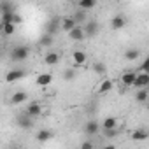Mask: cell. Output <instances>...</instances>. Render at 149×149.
Wrapping results in <instances>:
<instances>
[{"mask_svg":"<svg viewBox=\"0 0 149 149\" xmlns=\"http://www.w3.org/2000/svg\"><path fill=\"white\" fill-rule=\"evenodd\" d=\"M7 13H16V6L13 2H0V14H7Z\"/></svg>","mask_w":149,"mask_h":149,"instance_id":"obj_26","label":"cell"},{"mask_svg":"<svg viewBox=\"0 0 149 149\" xmlns=\"http://www.w3.org/2000/svg\"><path fill=\"white\" fill-rule=\"evenodd\" d=\"M28 56H30V47H28V46L18 44V46H14V47L11 49V60L16 61V63L28 60Z\"/></svg>","mask_w":149,"mask_h":149,"instance_id":"obj_1","label":"cell"},{"mask_svg":"<svg viewBox=\"0 0 149 149\" xmlns=\"http://www.w3.org/2000/svg\"><path fill=\"white\" fill-rule=\"evenodd\" d=\"M84 132H86L88 135H97V133L100 132V123L95 121V119H90V121L84 125Z\"/></svg>","mask_w":149,"mask_h":149,"instance_id":"obj_16","label":"cell"},{"mask_svg":"<svg viewBox=\"0 0 149 149\" xmlns=\"http://www.w3.org/2000/svg\"><path fill=\"white\" fill-rule=\"evenodd\" d=\"M13 16H14V13L2 14V21H0V23H13Z\"/></svg>","mask_w":149,"mask_h":149,"instance_id":"obj_32","label":"cell"},{"mask_svg":"<svg viewBox=\"0 0 149 149\" xmlns=\"http://www.w3.org/2000/svg\"><path fill=\"white\" fill-rule=\"evenodd\" d=\"M100 126L104 128V132H105V130H114V128H118V118L109 116V118H105V119L102 121Z\"/></svg>","mask_w":149,"mask_h":149,"instance_id":"obj_18","label":"cell"},{"mask_svg":"<svg viewBox=\"0 0 149 149\" xmlns=\"http://www.w3.org/2000/svg\"><path fill=\"white\" fill-rule=\"evenodd\" d=\"M28 100V93L26 91H16L11 95V104L13 105H23Z\"/></svg>","mask_w":149,"mask_h":149,"instance_id":"obj_14","label":"cell"},{"mask_svg":"<svg viewBox=\"0 0 149 149\" xmlns=\"http://www.w3.org/2000/svg\"><path fill=\"white\" fill-rule=\"evenodd\" d=\"M35 139H37L39 142H47V140H51V139H53V132H51V130H47V128H42V130H39V132H37Z\"/></svg>","mask_w":149,"mask_h":149,"instance_id":"obj_19","label":"cell"},{"mask_svg":"<svg viewBox=\"0 0 149 149\" xmlns=\"http://www.w3.org/2000/svg\"><path fill=\"white\" fill-rule=\"evenodd\" d=\"M147 98H149V90H147V88H144V90H137V93H135V102H139V104H146Z\"/></svg>","mask_w":149,"mask_h":149,"instance_id":"obj_22","label":"cell"},{"mask_svg":"<svg viewBox=\"0 0 149 149\" xmlns=\"http://www.w3.org/2000/svg\"><path fill=\"white\" fill-rule=\"evenodd\" d=\"M25 76H26V70H23V68H13V70H9V72H7L6 81H7L9 84H13V83L21 81Z\"/></svg>","mask_w":149,"mask_h":149,"instance_id":"obj_3","label":"cell"},{"mask_svg":"<svg viewBox=\"0 0 149 149\" xmlns=\"http://www.w3.org/2000/svg\"><path fill=\"white\" fill-rule=\"evenodd\" d=\"M74 26H77V25H76V21H74L72 16H63V18H61V21H60V30H63V32L68 33Z\"/></svg>","mask_w":149,"mask_h":149,"instance_id":"obj_15","label":"cell"},{"mask_svg":"<svg viewBox=\"0 0 149 149\" xmlns=\"http://www.w3.org/2000/svg\"><path fill=\"white\" fill-rule=\"evenodd\" d=\"M112 88H114V83H112L111 79H104V81L100 83V86H98V95H105V93H109Z\"/></svg>","mask_w":149,"mask_h":149,"instance_id":"obj_21","label":"cell"},{"mask_svg":"<svg viewBox=\"0 0 149 149\" xmlns=\"http://www.w3.org/2000/svg\"><path fill=\"white\" fill-rule=\"evenodd\" d=\"M104 133H105V137H107V139H112V137H118L119 130H118V128H114V130H105Z\"/></svg>","mask_w":149,"mask_h":149,"instance_id":"obj_33","label":"cell"},{"mask_svg":"<svg viewBox=\"0 0 149 149\" xmlns=\"http://www.w3.org/2000/svg\"><path fill=\"white\" fill-rule=\"evenodd\" d=\"M16 123H18V126H21V128H25V130H30V128L33 126L35 119L30 118V116L23 111V112H19V114L16 116Z\"/></svg>","mask_w":149,"mask_h":149,"instance_id":"obj_2","label":"cell"},{"mask_svg":"<svg viewBox=\"0 0 149 149\" xmlns=\"http://www.w3.org/2000/svg\"><path fill=\"white\" fill-rule=\"evenodd\" d=\"M60 53H56V51H47L46 54H44V63L47 65V67H54V65H58L60 63Z\"/></svg>","mask_w":149,"mask_h":149,"instance_id":"obj_11","label":"cell"},{"mask_svg":"<svg viewBox=\"0 0 149 149\" xmlns=\"http://www.w3.org/2000/svg\"><path fill=\"white\" fill-rule=\"evenodd\" d=\"M139 58H140V49L130 47V49L125 51V60H126V61H137Z\"/></svg>","mask_w":149,"mask_h":149,"instance_id":"obj_17","label":"cell"},{"mask_svg":"<svg viewBox=\"0 0 149 149\" xmlns=\"http://www.w3.org/2000/svg\"><path fill=\"white\" fill-rule=\"evenodd\" d=\"M83 30H84V37H95L98 33V23L95 19H90L86 25H83Z\"/></svg>","mask_w":149,"mask_h":149,"instance_id":"obj_9","label":"cell"},{"mask_svg":"<svg viewBox=\"0 0 149 149\" xmlns=\"http://www.w3.org/2000/svg\"><path fill=\"white\" fill-rule=\"evenodd\" d=\"M51 83H53V74L51 72H42V74H39V76L35 77V84L40 86V88H46Z\"/></svg>","mask_w":149,"mask_h":149,"instance_id":"obj_6","label":"cell"},{"mask_svg":"<svg viewBox=\"0 0 149 149\" xmlns=\"http://www.w3.org/2000/svg\"><path fill=\"white\" fill-rule=\"evenodd\" d=\"M67 35H68V39L74 40V42H81V40L86 39V37H84V30H83V26H79V25H77V26H74Z\"/></svg>","mask_w":149,"mask_h":149,"instance_id":"obj_7","label":"cell"},{"mask_svg":"<svg viewBox=\"0 0 149 149\" xmlns=\"http://www.w3.org/2000/svg\"><path fill=\"white\" fill-rule=\"evenodd\" d=\"M135 76H137V70H125L123 74H121V77H119V81H121V84L125 86V88H132L133 86V81H135Z\"/></svg>","mask_w":149,"mask_h":149,"instance_id":"obj_5","label":"cell"},{"mask_svg":"<svg viewBox=\"0 0 149 149\" xmlns=\"http://www.w3.org/2000/svg\"><path fill=\"white\" fill-rule=\"evenodd\" d=\"M72 61H74L76 67H83L88 61V54L84 51H81V49H76V51L72 53Z\"/></svg>","mask_w":149,"mask_h":149,"instance_id":"obj_8","label":"cell"},{"mask_svg":"<svg viewBox=\"0 0 149 149\" xmlns=\"http://www.w3.org/2000/svg\"><path fill=\"white\" fill-rule=\"evenodd\" d=\"M53 42H54V37H53V35H49V33H42V35H40V39H39V44H40L42 47H51V46H53Z\"/></svg>","mask_w":149,"mask_h":149,"instance_id":"obj_24","label":"cell"},{"mask_svg":"<svg viewBox=\"0 0 149 149\" xmlns=\"http://www.w3.org/2000/svg\"><path fill=\"white\" fill-rule=\"evenodd\" d=\"M149 86V74H144V72H137L135 76V81H133V86L135 90H144Z\"/></svg>","mask_w":149,"mask_h":149,"instance_id":"obj_4","label":"cell"},{"mask_svg":"<svg viewBox=\"0 0 149 149\" xmlns=\"http://www.w3.org/2000/svg\"><path fill=\"white\" fill-rule=\"evenodd\" d=\"M16 28H18V26H14L13 23H0V32H2L6 37L14 35V33H16Z\"/></svg>","mask_w":149,"mask_h":149,"instance_id":"obj_20","label":"cell"},{"mask_svg":"<svg viewBox=\"0 0 149 149\" xmlns=\"http://www.w3.org/2000/svg\"><path fill=\"white\" fill-rule=\"evenodd\" d=\"M60 21H61V18L54 16V18L46 25V32H44V33H49V35H53V37H54V33L60 30Z\"/></svg>","mask_w":149,"mask_h":149,"instance_id":"obj_13","label":"cell"},{"mask_svg":"<svg viewBox=\"0 0 149 149\" xmlns=\"http://www.w3.org/2000/svg\"><path fill=\"white\" fill-rule=\"evenodd\" d=\"M25 112L30 116V118H37V116H40L42 114V105L39 104V102H30L28 105H26V109H25Z\"/></svg>","mask_w":149,"mask_h":149,"instance_id":"obj_10","label":"cell"},{"mask_svg":"<svg viewBox=\"0 0 149 149\" xmlns=\"http://www.w3.org/2000/svg\"><path fill=\"white\" fill-rule=\"evenodd\" d=\"M137 72H144V74H149V58H144V61L140 63V67L137 68Z\"/></svg>","mask_w":149,"mask_h":149,"instance_id":"obj_29","label":"cell"},{"mask_svg":"<svg viewBox=\"0 0 149 149\" xmlns=\"http://www.w3.org/2000/svg\"><path fill=\"white\" fill-rule=\"evenodd\" d=\"M125 26H126V18H125L123 14L112 16V19H111V28H112V30H121V28H125Z\"/></svg>","mask_w":149,"mask_h":149,"instance_id":"obj_12","label":"cell"},{"mask_svg":"<svg viewBox=\"0 0 149 149\" xmlns=\"http://www.w3.org/2000/svg\"><path fill=\"white\" fill-rule=\"evenodd\" d=\"M147 137H149V133H147L146 128H137V130L132 133V139H133V140H146Z\"/></svg>","mask_w":149,"mask_h":149,"instance_id":"obj_27","label":"cell"},{"mask_svg":"<svg viewBox=\"0 0 149 149\" xmlns=\"http://www.w3.org/2000/svg\"><path fill=\"white\" fill-rule=\"evenodd\" d=\"M102 149H116V146H114V144H107V146H104Z\"/></svg>","mask_w":149,"mask_h":149,"instance_id":"obj_34","label":"cell"},{"mask_svg":"<svg viewBox=\"0 0 149 149\" xmlns=\"http://www.w3.org/2000/svg\"><path fill=\"white\" fill-rule=\"evenodd\" d=\"M97 6V0H81V2L77 4V7H79V11H90V9H93Z\"/></svg>","mask_w":149,"mask_h":149,"instance_id":"obj_25","label":"cell"},{"mask_svg":"<svg viewBox=\"0 0 149 149\" xmlns=\"http://www.w3.org/2000/svg\"><path fill=\"white\" fill-rule=\"evenodd\" d=\"M79 149H95L93 140H83V142H81V146H79Z\"/></svg>","mask_w":149,"mask_h":149,"instance_id":"obj_30","label":"cell"},{"mask_svg":"<svg viewBox=\"0 0 149 149\" xmlns=\"http://www.w3.org/2000/svg\"><path fill=\"white\" fill-rule=\"evenodd\" d=\"M61 77L65 81H74V79H76V70H74V68H65L63 74H61Z\"/></svg>","mask_w":149,"mask_h":149,"instance_id":"obj_28","label":"cell"},{"mask_svg":"<svg viewBox=\"0 0 149 149\" xmlns=\"http://www.w3.org/2000/svg\"><path fill=\"white\" fill-rule=\"evenodd\" d=\"M21 23H23V16L18 14V13H14V16H13V25L18 26V25H21Z\"/></svg>","mask_w":149,"mask_h":149,"instance_id":"obj_31","label":"cell"},{"mask_svg":"<svg viewBox=\"0 0 149 149\" xmlns=\"http://www.w3.org/2000/svg\"><path fill=\"white\" fill-rule=\"evenodd\" d=\"M91 70H93L95 74H98V76H104V74L107 72V65H105L104 61H93Z\"/></svg>","mask_w":149,"mask_h":149,"instance_id":"obj_23","label":"cell"},{"mask_svg":"<svg viewBox=\"0 0 149 149\" xmlns=\"http://www.w3.org/2000/svg\"><path fill=\"white\" fill-rule=\"evenodd\" d=\"M0 56H2V51H0Z\"/></svg>","mask_w":149,"mask_h":149,"instance_id":"obj_35","label":"cell"}]
</instances>
